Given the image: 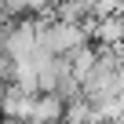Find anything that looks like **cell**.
I'll list each match as a JSON object with an SVG mask.
<instances>
[{
    "instance_id": "3",
    "label": "cell",
    "mask_w": 124,
    "mask_h": 124,
    "mask_svg": "<svg viewBox=\"0 0 124 124\" xmlns=\"http://www.w3.org/2000/svg\"><path fill=\"white\" fill-rule=\"evenodd\" d=\"M55 95L62 99V102H70V99H77L80 95V80L70 73V70H62V77L55 80Z\"/></svg>"
},
{
    "instance_id": "2",
    "label": "cell",
    "mask_w": 124,
    "mask_h": 124,
    "mask_svg": "<svg viewBox=\"0 0 124 124\" xmlns=\"http://www.w3.org/2000/svg\"><path fill=\"white\" fill-rule=\"evenodd\" d=\"M120 29H124L120 15H106V18H95L91 40H95V44H109V47H117V44H120Z\"/></svg>"
},
{
    "instance_id": "4",
    "label": "cell",
    "mask_w": 124,
    "mask_h": 124,
    "mask_svg": "<svg viewBox=\"0 0 124 124\" xmlns=\"http://www.w3.org/2000/svg\"><path fill=\"white\" fill-rule=\"evenodd\" d=\"M4 11L8 15H29L26 11V0H4Z\"/></svg>"
},
{
    "instance_id": "1",
    "label": "cell",
    "mask_w": 124,
    "mask_h": 124,
    "mask_svg": "<svg viewBox=\"0 0 124 124\" xmlns=\"http://www.w3.org/2000/svg\"><path fill=\"white\" fill-rule=\"evenodd\" d=\"M4 51L11 58H29V51H33V22H15L8 40H4Z\"/></svg>"
},
{
    "instance_id": "5",
    "label": "cell",
    "mask_w": 124,
    "mask_h": 124,
    "mask_svg": "<svg viewBox=\"0 0 124 124\" xmlns=\"http://www.w3.org/2000/svg\"><path fill=\"white\" fill-rule=\"evenodd\" d=\"M0 11H4V0H0Z\"/></svg>"
}]
</instances>
